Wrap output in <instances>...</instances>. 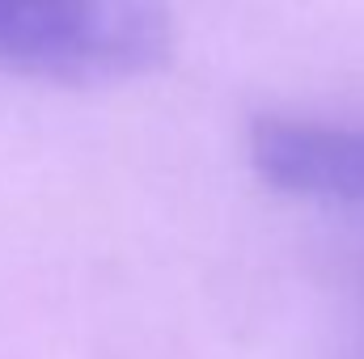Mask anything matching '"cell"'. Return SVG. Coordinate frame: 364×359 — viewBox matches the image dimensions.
I'll use <instances>...</instances> for the list:
<instances>
[{
	"label": "cell",
	"mask_w": 364,
	"mask_h": 359,
	"mask_svg": "<svg viewBox=\"0 0 364 359\" xmlns=\"http://www.w3.org/2000/svg\"><path fill=\"white\" fill-rule=\"evenodd\" d=\"M170 55L161 0H0V77L106 85Z\"/></svg>",
	"instance_id": "6da1fadb"
},
{
	"label": "cell",
	"mask_w": 364,
	"mask_h": 359,
	"mask_svg": "<svg viewBox=\"0 0 364 359\" xmlns=\"http://www.w3.org/2000/svg\"><path fill=\"white\" fill-rule=\"evenodd\" d=\"M250 157L279 190L364 203V127L263 118L250 136Z\"/></svg>",
	"instance_id": "7a4b0ae2"
}]
</instances>
